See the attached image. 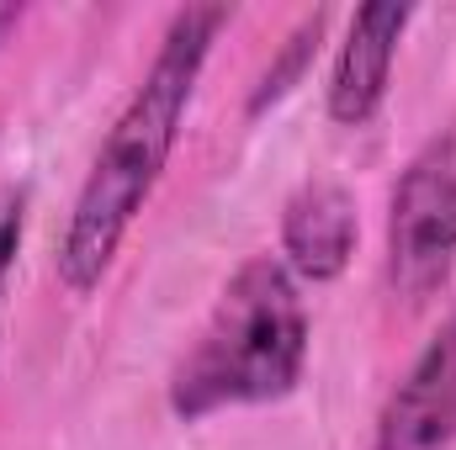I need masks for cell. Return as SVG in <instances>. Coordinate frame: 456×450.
<instances>
[{
    "instance_id": "9c48e42d",
    "label": "cell",
    "mask_w": 456,
    "mask_h": 450,
    "mask_svg": "<svg viewBox=\"0 0 456 450\" xmlns=\"http://www.w3.org/2000/svg\"><path fill=\"white\" fill-rule=\"evenodd\" d=\"M16 21H21V11H16V5H0V43H5V32H11Z\"/></svg>"
},
{
    "instance_id": "6da1fadb",
    "label": "cell",
    "mask_w": 456,
    "mask_h": 450,
    "mask_svg": "<svg viewBox=\"0 0 456 450\" xmlns=\"http://www.w3.org/2000/svg\"><path fill=\"white\" fill-rule=\"evenodd\" d=\"M228 27V5H186L170 16L165 43L143 75V85L127 96V107L117 112L112 133L75 197V213L64 223L59 254H53V276L64 292L91 297L107 270H112L117 249L127 238L133 218L143 213V202L154 197L175 143H181V122L197 96L202 64Z\"/></svg>"
},
{
    "instance_id": "8992f818",
    "label": "cell",
    "mask_w": 456,
    "mask_h": 450,
    "mask_svg": "<svg viewBox=\"0 0 456 450\" xmlns=\"http://www.w3.org/2000/svg\"><path fill=\"white\" fill-rule=\"evenodd\" d=\"M355 197L335 181H308L281 213V265L292 281H335L355 254Z\"/></svg>"
},
{
    "instance_id": "5b68a950",
    "label": "cell",
    "mask_w": 456,
    "mask_h": 450,
    "mask_svg": "<svg viewBox=\"0 0 456 450\" xmlns=\"http://www.w3.org/2000/svg\"><path fill=\"white\" fill-rule=\"evenodd\" d=\"M409 5H393V0H371L350 16V32L340 43V59H335V75H330V117L340 127H366L382 96H387V80H393V59H398V37L409 27Z\"/></svg>"
},
{
    "instance_id": "ba28073f",
    "label": "cell",
    "mask_w": 456,
    "mask_h": 450,
    "mask_svg": "<svg viewBox=\"0 0 456 450\" xmlns=\"http://www.w3.org/2000/svg\"><path fill=\"white\" fill-rule=\"evenodd\" d=\"M21 228H27V191L5 186L0 191V302H5V286H11V265L21 254Z\"/></svg>"
},
{
    "instance_id": "52a82bcc",
    "label": "cell",
    "mask_w": 456,
    "mask_h": 450,
    "mask_svg": "<svg viewBox=\"0 0 456 450\" xmlns=\"http://www.w3.org/2000/svg\"><path fill=\"white\" fill-rule=\"evenodd\" d=\"M324 21H330V11H314V16H303V21H297V32L287 37V48L271 59V69H265V75H260V85L249 91V117L271 112L276 101H287V96L297 91V80H303V75H308V64L319 59Z\"/></svg>"
},
{
    "instance_id": "7a4b0ae2",
    "label": "cell",
    "mask_w": 456,
    "mask_h": 450,
    "mask_svg": "<svg viewBox=\"0 0 456 450\" xmlns=\"http://www.w3.org/2000/svg\"><path fill=\"white\" fill-rule=\"evenodd\" d=\"M308 366V308L292 270L271 254L244 260L197 344L170 376V414L197 424L224 408H260L297 392Z\"/></svg>"
},
{
    "instance_id": "277c9868",
    "label": "cell",
    "mask_w": 456,
    "mask_h": 450,
    "mask_svg": "<svg viewBox=\"0 0 456 450\" xmlns=\"http://www.w3.org/2000/svg\"><path fill=\"white\" fill-rule=\"evenodd\" d=\"M456 440V308L430 339L409 376L393 387L382 419H377V450H441Z\"/></svg>"
},
{
    "instance_id": "3957f363",
    "label": "cell",
    "mask_w": 456,
    "mask_h": 450,
    "mask_svg": "<svg viewBox=\"0 0 456 450\" xmlns=\"http://www.w3.org/2000/svg\"><path fill=\"white\" fill-rule=\"evenodd\" d=\"M456 265V127L436 133L398 175L387 213V276L425 302Z\"/></svg>"
}]
</instances>
